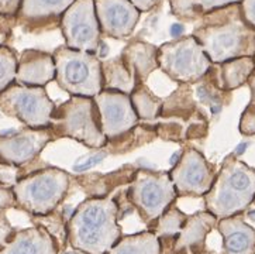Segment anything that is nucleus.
Here are the masks:
<instances>
[{
  "mask_svg": "<svg viewBox=\"0 0 255 254\" xmlns=\"http://www.w3.org/2000/svg\"><path fill=\"white\" fill-rule=\"evenodd\" d=\"M247 216L251 219V221H255V211H248Z\"/></svg>",
  "mask_w": 255,
  "mask_h": 254,
  "instance_id": "nucleus-41",
  "label": "nucleus"
},
{
  "mask_svg": "<svg viewBox=\"0 0 255 254\" xmlns=\"http://www.w3.org/2000/svg\"><path fill=\"white\" fill-rule=\"evenodd\" d=\"M0 254H61L58 242L41 226L17 229Z\"/></svg>",
  "mask_w": 255,
  "mask_h": 254,
  "instance_id": "nucleus-19",
  "label": "nucleus"
},
{
  "mask_svg": "<svg viewBox=\"0 0 255 254\" xmlns=\"http://www.w3.org/2000/svg\"><path fill=\"white\" fill-rule=\"evenodd\" d=\"M76 0H21L16 23L25 31H38L59 25L61 17Z\"/></svg>",
  "mask_w": 255,
  "mask_h": 254,
  "instance_id": "nucleus-15",
  "label": "nucleus"
},
{
  "mask_svg": "<svg viewBox=\"0 0 255 254\" xmlns=\"http://www.w3.org/2000/svg\"><path fill=\"white\" fill-rule=\"evenodd\" d=\"M135 170L131 165H126L119 171H113L107 175L89 174L83 177H75L72 180L81 185V188L88 194L89 198H106L110 197V192L123 184H130Z\"/></svg>",
  "mask_w": 255,
  "mask_h": 254,
  "instance_id": "nucleus-21",
  "label": "nucleus"
},
{
  "mask_svg": "<svg viewBox=\"0 0 255 254\" xmlns=\"http://www.w3.org/2000/svg\"><path fill=\"white\" fill-rule=\"evenodd\" d=\"M102 79L105 90H117L127 95L137 86L134 76L120 57L102 61Z\"/></svg>",
  "mask_w": 255,
  "mask_h": 254,
  "instance_id": "nucleus-25",
  "label": "nucleus"
},
{
  "mask_svg": "<svg viewBox=\"0 0 255 254\" xmlns=\"http://www.w3.org/2000/svg\"><path fill=\"white\" fill-rule=\"evenodd\" d=\"M192 35L212 64L255 55V28L244 20L240 3L206 13Z\"/></svg>",
  "mask_w": 255,
  "mask_h": 254,
  "instance_id": "nucleus-2",
  "label": "nucleus"
},
{
  "mask_svg": "<svg viewBox=\"0 0 255 254\" xmlns=\"http://www.w3.org/2000/svg\"><path fill=\"white\" fill-rule=\"evenodd\" d=\"M122 204L115 197L86 198L66 222V240L82 254H106L123 236Z\"/></svg>",
  "mask_w": 255,
  "mask_h": 254,
  "instance_id": "nucleus-1",
  "label": "nucleus"
},
{
  "mask_svg": "<svg viewBox=\"0 0 255 254\" xmlns=\"http://www.w3.org/2000/svg\"><path fill=\"white\" fill-rule=\"evenodd\" d=\"M199 3H200V6H202V8H203V11H205L206 14V13H210V11L217 10V8L241 3V0H199Z\"/></svg>",
  "mask_w": 255,
  "mask_h": 254,
  "instance_id": "nucleus-35",
  "label": "nucleus"
},
{
  "mask_svg": "<svg viewBox=\"0 0 255 254\" xmlns=\"http://www.w3.org/2000/svg\"><path fill=\"white\" fill-rule=\"evenodd\" d=\"M254 61H255V55H254Z\"/></svg>",
  "mask_w": 255,
  "mask_h": 254,
  "instance_id": "nucleus-44",
  "label": "nucleus"
},
{
  "mask_svg": "<svg viewBox=\"0 0 255 254\" xmlns=\"http://www.w3.org/2000/svg\"><path fill=\"white\" fill-rule=\"evenodd\" d=\"M213 69L219 88L233 92L247 83L250 75L255 69V61L253 57L236 58L223 64H213Z\"/></svg>",
  "mask_w": 255,
  "mask_h": 254,
  "instance_id": "nucleus-22",
  "label": "nucleus"
},
{
  "mask_svg": "<svg viewBox=\"0 0 255 254\" xmlns=\"http://www.w3.org/2000/svg\"><path fill=\"white\" fill-rule=\"evenodd\" d=\"M247 143H243V144H240L239 147H237V151H236V153H234V154H236V156L239 157V156H241V154H243V153H244V151H246V148H247Z\"/></svg>",
  "mask_w": 255,
  "mask_h": 254,
  "instance_id": "nucleus-40",
  "label": "nucleus"
},
{
  "mask_svg": "<svg viewBox=\"0 0 255 254\" xmlns=\"http://www.w3.org/2000/svg\"><path fill=\"white\" fill-rule=\"evenodd\" d=\"M54 140L57 139L50 130V127H25L13 134H1L0 161L16 167H24L25 164L33 163L40 156L42 150L47 147V144H50Z\"/></svg>",
  "mask_w": 255,
  "mask_h": 254,
  "instance_id": "nucleus-13",
  "label": "nucleus"
},
{
  "mask_svg": "<svg viewBox=\"0 0 255 254\" xmlns=\"http://www.w3.org/2000/svg\"><path fill=\"white\" fill-rule=\"evenodd\" d=\"M17 58L16 52L7 45L0 47V93L6 90L16 81L17 74Z\"/></svg>",
  "mask_w": 255,
  "mask_h": 254,
  "instance_id": "nucleus-29",
  "label": "nucleus"
},
{
  "mask_svg": "<svg viewBox=\"0 0 255 254\" xmlns=\"http://www.w3.org/2000/svg\"><path fill=\"white\" fill-rule=\"evenodd\" d=\"M21 0H0V16L16 17Z\"/></svg>",
  "mask_w": 255,
  "mask_h": 254,
  "instance_id": "nucleus-37",
  "label": "nucleus"
},
{
  "mask_svg": "<svg viewBox=\"0 0 255 254\" xmlns=\"http://www.w3.org/2000/svg\"><path fill=\"white\" fill-rule=\"evenodd\" d=\"M216 226L217 219L207 211L188 215L171 254H199L207 252L206 240Z\"/></svg>",
  "mask_w": 255,
  "mask_h": 254,
  "instance_id": "nucleus-16",
  "label": "nucleus"
},
{
  "mask_svg": "<svg viewBox=\"0 0 255 254\" xmlns=\"http://www.w3.org/2000/svg\"><path fill=\"white\" fill-rule=\"evenodd\" d=\"M72 177L57 167L30 172L13 185L14 208L30 216H44L58 209L69 192Z\"/></svg>",
  "mask_w": 255,
  "mask_h": 254,
  "instance_id": "nucleus-4",
  "label": "nucleus"
},
{
  "mask_svg": "<svg viewBox=\"0 0 255 254\" xmlns=\"http://www.w3.org/2000/svg\"><path fill=\"white\" fill-rule=\"evenodd\" d=\"M14 208V194L13 189L0 184V212Z\"/></svg>",
  "mask_w": 255,
  "mask_h": 254,
  "instance_id": "nucleus-34",
  "label": "nucleus"
},
{
  "mask_svg": "<svg viewBox=\"0 0 255 254\" xmlns=\"http://www.w3.org/2000/svg\"><path fill=\"white\" fill-rule=\"evenodd\" d=\"M102 123V133L107 143L123 137L140 122L132 107L130 95L117 90H102L95 98Z\"/></svg>",
  "mask_w": 255,
  "mask_h": 254,
  "instance_id": "nucleus-12",
  "label": "nucleus"
},
{
  "mask_svg": "<svg viewBox=\"0 0 255 254\" xmlns=\"http://www.w3.org/2000/svg\"><path fill=\"white\" fill-rule=\"evenodd\" d=\"M222 235V254H255V229L244 221L243 213L217 221Z\"/></svg>",
  "mask_w": 255,
  "mask_h": 254,
  "instance_id": "nucleus-18",
  "label": "nucleus"
},
{
  "mask_svg": "<svg viewBox=\"0 0 255 254\" xmlns=\"http://www.w3.org/2000/svg\"><path fill=\"white\" fill-rule=\"evenodd\" d=\"M199 254H214V253H212V252H209V250H207V252H205V253H199Z\"/></svg>",
  "mask_w": 255,
  "mask_h": 254,
  "instance_id": "nucleus-42",
  "label": "nucleus"
},
{
  "mask_svg": "<svg viewBox=\"0 0 255 254\" xmlns=\"http://www.w3.org/2000/svg\"><path fill=\"white\" fill-rule=\"evenodd\" d=\"M186 218L188 215L182 212L181 209L173 204L152 225L148 226L149 232L154 233L156 239L159 240L164 254H171V250L186 222Z\"/></svg>",
  "mask_w": 255,
  "mask_h": 254,
  "instance_id": "nucleus-23",
  "label": "nucleus"
},
{
  "mask_svg": "<svg viewBox=\"0 0 255 254\" xmlns=\"http://www.w3.org/2000/svg\"><path fill=\"white\" fill-rule=\"evenodd\" d=\"M254 205H255V198H254Z\"/></svg>",
  "mask_w": 255,
  "mask_h": 254,
  "instance_id": "nucleus-43",
  "label": "nucleus"
},
{
  "mask_svg": "<svg viewBox=\"0 0 255 254\" xmlns=\"http://www.w3.org/2000/svg\"><path fill=\"white\" fill-rule=\"evenodd\" d=\"M240 7H241L244 20L253 28H255V0H241Z\"/></svg>",
  "mask_w": 255,
  "mask_h": 254,
  "instance_id": "nucleus-36",
  "label": "nucleus"
},
{
  "mask_svg": "<svg viewBox=\"0 0 255 254\" xmlns=\"http://www.w3.org/2000/svg\"><path fill=\"white\" fill-rule=\"evenodd\" d=\"M212 65V61L192 34L158 47V68L179 85L198 82Z\"/></svg>",
  "mask_w": 255,
  "mask_h": 254,
  "instance_id": "nucleus-8",
  "label": "nucleus"
},
{
  "mask_svg": "<svg viewBox=\"0 0 255 254\" xmlns=\"http://www.w3.org/2000/svg\"><path fill=\"white\" fill-rule=\"evenodd\" d=\"M48 127L55 139L68 137L95 150L106 147L107 144L102 133L99 110L93 98L71 96L59 106H55Z\"/></svg>",
  "mask_w": 255,
  "mask_h": 254,
  "instance_id": "nucleus-5",
  "label": "nucleus"
},
{
  "mask_svg": "<svg viewBox=\"0 0 255 254\" xmlns=\"http://www.w3.org/2000/svg\"><path fill=\"white\" fill-rule=\"evenodd\" d=\"M21 168L23 167H16V165L7 164L0 161V184L6 187H13L18 181L23 178L21 175Z\"/></svg>",
  "mask_w": 255,
  "mask_h": 254,
  "instance_id": "nucleus-32",
  "label": "nucleus"
},
{
  "mask_svg": "<svg viewBox=\"0 0 255 254\" xmlns=\"http://www.w3.org/2000/svg\"><path fill=\"white\" fill-rule=\"evenodd\" d=\"M55 81L71 96L95 98L103 90L102 61L98 54L58 47L54 54Z\"/></svg>",
  "mask_w": 255,
  "mask_h": 254,
  "instance_id": "nucleus-6",
  "label": "nucleus"
},
{
  "mask_svg": "<svg viewBox=\"0 0 255 254\" xmlns=\"http://www.w3.org/2000/svg\"><path fill=\"white\" fill-rule=\"evenodd\" d=\"M127 202L138 213L141 221L148 228L175 204L176 189L169 177V171L135 170L126 191Z\"/></svg>",
  "mask_w": 255,
  "mask_h": 254,
  "instance_id": "nucleus-7",
  "label": "nucleus"
},
{
  "mask_svg": "<svg viewBox=\"0 0 255 254\" xmlns=\"http://www.w3.org/2000/svg\"><path fill=\"white\" fill-rule=\"evenodd\" d=\"M216 167L193 147H186L172 165L169 177L179 197H205L216 180Z\"/></svg>",
  "mask_w": 255,
  "mask_h": 254,
  "instance_id": "nucleus-11",
  "label": "nucleus"
},
{
  "mask_svg": "<svg viewBox=\"0 0 255 254\" xmlns=\"http://www.w3.org/2000/svg\"><path fill=\"white\" fill-rule=\"evenodd\" d=\"M0 110L6 116L16 117L25 127L44 129L50 126L55 103L45 88L14 82L0 93Z\"/></svg>",
  "mask_w": 255,
  "mask_h": 254,
  "instance_id": "nucleus-9",
  "label": "nucleus"
},
{
  "mask_svg": "<svg viewBox=\"0 0 255 254\" xmlns=\"http://www.w3.org/2000/svg\"><path fill=\"white\" fill-rule=\"evenodd\" d=\"M130 99H131L132 107L138 116V119L152 120L161 116L164 99L154 95L145 83L137 85L130 93Z\"/></svg>",
  "mask_w": 255,
  "mask_h": 254,
  "instance_id": "nucleus-27",
  "label": "nucleus"
},
{
  "mask_svg": "<svg viewBox=\"0 0 255 254\" xmlns=\"http://www.w3.org/2000/svg\"><path fill=\"white\" fill-rule=\"evenodd\" d=\"M59 27L68 48L96 54L102 42L95 0H76L61 17Z\"/></svg>",
  "mask_w": 255,
  "mask_h": 254,
  "instance_id": "nucleus-10",
  "label": "nucleus"
},
{
  "mask_svg": "<svg viewBox=\"0 0 255 254\" xmlns=\"http://www.w3.org/2000/svg\"><path fill=\"white\" fill-rule=\"evenodd\" d=\"M192 90L199 106L207 107L213 116L219 115L223 107L231 102V92L220 89L216 82L213 65L202 79L192 83Z\"/></svg>",
  "mask_w": 255,
  "mask_h": 254,
  "instance_id": "nucleus-24",
  "label": "nucleus"
},
{
  "mask_svg": "<svg viewBox=\"0 0 255 254\" xmlns=\"http://www.w3.org/2000/svg\"><path fill=\"white\" fill-rule=\"evenodd\" d=\"M171 11L181 21H199L205 16V11L199 0H169Z\"/></svg>",
  "mask_w": 255,
  "mask_h": 254,
  "instance_id": "nucleus-30",
  "label": "nucleus"
},
{
  "mask_svg": "<svg viewBox=\"0 0 255 254\" xmlns=\"http://www.w3.org/2000/svg\"><path fill=\"white\" fill-rule=\"evenodd\" d=\"M52 81H55L54 57L40 49H24L17 62L14 82L23 86L45 88Z\"/></svg>",
  "mask_w": 255,
  "mask_h": 254,
  "instance_id": "nucleus-17",
  "label": "nucleus"
},
{
  "mask_svg": "<svg viewBox=\"0 0 255 254\" xmlns=\"http://www.w3.org/2000/svg\"><path fill=\"white\" fill-rule=\"evenodd\" d=\"M68 219L69 218H65V213L61 212L59 208L48 215H44V216H31L34 226L44 228L52 238L57 240L58 245L61 247V253L65 250V246L68 245V240H66V222Z\"/></svg>",
  "mask_w": 255,
  "mask_h": 254,
  "instance_id": "nucleus-28",
  "label": "nucleus"
},
{
  "mask_svg": "<svg viewBox=\"0 0 255 254\" xmlns=\"http://www.w3.org/2000/svg\"><path fill=\"white\" fill-rule=\"evenodd\" d=\"M120 58L131 72L135 83L147 82L148 76L158 69V47L142 40H132L122 51Z\"/></svg>",
  "mask_w": 255,
  "mask_h": 254,
  "instance_id": "nucleus-20",
  "label": "nucleus"
},
{
  "mask_svg": "<svg viewBox=\"0 0 255 254\" xmlns=\"http://www.w3.org/2000/svg\"><path fill=\"white\" fill-rule=\"evenodd\" d=\"M248 86L251 89V99L250 103L243 112L240 119V133L243 136H254L255 134V69L248 78Z\"/></svg>",
  "mask_w": 255,
  "mask_h": 254,
  "instance_id": "nucleus-31",
  "label": "nucleus"
},
{
  "mask_svg": "<svg viewBox=\"0 0 255 254\" xmlns=\"http://www.w3.org/2000/svg\"><path fill=\"white\" fill-rule=\"evenodd\" d=\"M254 198L255 168L233 153L223 160L212 188L203 197L205 211L220 221L246 212Z\"/></svg>",
  "mask_w": 255,
  "mask_h": 254,
  "instance_id": "nucleus-3",
  "label": "nucleus"
},
{
  "mask_svg": "<svg viewBox=\"0 0 255 254\" xmlns=\"http://www.w3.org/2000/svg\"><path fill=\"white\" fill-rule=\"evenodd\" d=\"M95 10L102 35L116 40L128 38L141 16L130 0H95Z\"/></svg>",
  "mask_w": 255,
  "mask_h": 254,
  "instance_id": "nucleus-14",
  "label": "nucleus"
},
{
  "mask_svg": "<svg viewBox=\"0 0 255 254\" xmlns=\"http://www.w3.org/2000/svg\"><path fill=\"white\" fill-rule=\"evenodd\" d=\"M8 35H10V34L6 33V31H3V30H0V47L4 45V42L7 41Z\"/></svg>",
  "mask_w": 255,
  "mask_h": 254,
  "instance_id": "nucleus-39",
  "label": "nucleus"
},
{
  "mask_svg": "<svg viewBox=\"0 0 255 254\" xmlns=\"http://www.w3.org/2000/svg\"><path fill=\"white\" fill-rule=\"evenodd\" d=\"M16 232V228L8 221L6 211L4 212H0V250L11 240V238L14 236Z\"/></svg>",
  "mask_w": 255,
  "mask_h": 254,
  "instance_id": "nucleus-33",
  "label": "nucleus"
},
{
  "mask_svg": "<svg viewBox=\"0 0 255 254\" xmlns=\"http://www.w3.org/2000/svg\"><path fill=\"white\" fill-rule=\"evenodd\" d=\"M159 0H130L134 7L137 8L140 13H145V11H149L151 8H154L158 4Z\"/></svg>",
  "mask_w": 255,
  "mask_h": 254,
  "instance_id": "nucleus-38",
  "label": "nucleus"
},
{
  "mask_svg": "<svg viewBox=\"0 0 255 254\" xmlns=\"http://www.w3.org/2000/svg\"><path fill=\"white\" fill-rule=\"evenodd\" d=\"M106 254H164L159 240L149 230L122 236Z\"/></svg>",
  "mask_w": 255,
  "mask_h": 254,
  "instance_id": "nucleus-26",
  "label": "nucleus"
}]
</instances>
